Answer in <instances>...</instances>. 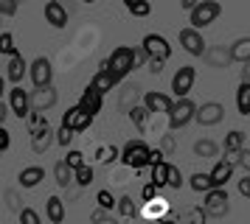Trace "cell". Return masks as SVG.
I'll return each instance as SVG.
<instances>
[{"mask_svg":"<svg viewBox=\"0 0 250 224\" xmlns=\"http://www.w3.org/2000/svg\"><path fill=\"white\" fill-rule=\"evenodd\" d=\"M163 146H166V151H171V146H174V143H171V137H169V134L163 137Z\"/></svg>","mask_w":250,"mask_h":224,"instance_id":"55","label":"cell"},{"mask_svg":"<svg viewBox=\"0 0 250 224\" xmlns=\"http://www.w3.org/2000/svg\"><path fill=\"white\" fill-rule=\"evenodd\" d=\"M242 65H245L242 67V81H250V59L248 62H242Z\"/></svg>","mask_w":250,"mask_h":224,"instance_id":"52","label":"cell"},{"mask_svg":"<svg viewBox=\"0 0 250 224\" xmlns=\"http://www.w3.org/2000/svg\"><path fill=\"white\" fill-rule=\"evenodd\" d=\"M12 146V134L6 132V126H0V151H6Z\"/></svg>","mask_w":250,"mask_h":224,"instance_id":"47","label":"cell"},{"mask_svg":"<svg viewBox=\"0 0 250 224\" xmlns=\"http://www.w3.org/2000/svg\"><path fill=\"white\" fill-rule=\"evenodd\" d=\"M141 48L146 51V56L149 59H169L171 56V45H169V39L166 37H160V34H146L144 37V42H141Z\"/></svg>","mask_w":250,"mask_h":224,"instance_id":"8","label":"cell"},{"mask_svg":"<svg viewBox=\"0 0 250 224\" xmlns=\"http://www.w3.org/2000/svg\"><path fill=\"white\" fill-rule=\"evenodd\" d=\"M17 219L23 224H40L42 219H40V213L37 210H31V207H20V213H17Z\"/></svg>","mask_w":250,"mask_h":224,"instance_id":"42","label":"cell"},{"mask_svg":"<svg viewBox=\"0 0 250 224\" xmlns=\"http://www.w3.org/2000/svg\"><path fill=\"white\" fill-rule=\"evenodd\" d=\"M62 160H65L73 171H76L79 166H84V154H82L79 149H70V146H68V151H65V157H62Z\"/></svg>","mask_w":250,"mask_h":224,"instance_id":"36","label":"cell"},{"mask_svg":"<svg viewBox=\"0 0 250 224\" xmlns=\"http://www.w3.org/2000/svg\"><path fill=\"white\" fill-rule=\"evenodd\" d=\"M248 174H250V171H248Z\"/></svg>","mask_w":250,"mask_h":224,"instance_id":"60","label":"cell"},{"mask_svg":"<svg viewBox=\"0 0 250 224\" xmlns=\"http://www.w3.org/2000/svg\"><path fill=\"white\" fill-rule=\"evenodd\" d=\"M121 163H124L126 168H135V171L146 168L149 166V146L144 143V140H129V143L121 149Z\"/></svg>","mask_w":250,"mask_h":224,"instance_id":"3","label":"cell"},{"mask_svg":"<svg viewBox=\"0 0 250 224\" xmlns=\"http://www.w3.org/2000/svg\"><path fill=\"white\" fill-rule=\"evenodd\" d=\"M6 205H9L14 213H20V199H17V193H14V190H6Z\"/></svg>","mask_w":250,"mask_h":224,"instance_id":"46","label":"cell"},{"mask_svg":"<svg viewBox=\"0 0 250 224\" xmlns=\"http://www.w3.org/2000/svg\"><path fill=\"white\" fill-rule=\"evenodd\" d=\"M9 110L17 115V118H28V112H31V95L25 93L20 84H14L12 90H9Z\"/></svg>","mask_w":250,"mask_h":224,"instance_id":"13","label":"cell"},{"mask_svg":"<svg viewBox=\"0 0 250 224\" xmlns=\"http://www.w3.org/2000/svg\"><path fill=\"white\" fill-rule=\"evenodd\" d=\"M225 118V107L219 104V101H205L203 107H197V112H194V121L200 123V126H216V123Z\"/></svg>","mask_w":250,"mask_h":224,"instance_id":"7","label":"cell"},{"mask_svg":"<svg viewBox=\"0 0 250 224\" xmlns=\"http://www.w3.org/2000/svg\"><path fill=\"white\" fill-rule=\"evenodd\" d=\"M197 3H200V0H180V6H183L186 11H191L194 6H197Z\"/></svg>","mask_w":250,"mask_h":224,"instance_id":"53","label":"cell"},{"mask_svg":"<svg viewBox=\"0 0 250 224\" xmlns=\"http://www.w3.org/2000/svg\"><path fill=\"white\" fill-rule=\"evenodd\" d=\"M0 154H3V151H0Z\"/></svg>","mask_w":250,"mask_h":224,"instance_id":"59","label":"cell"},{"mask_svg":"<svg viewBox=\"0 0 250 224\" xmlns=\"http://www.w3.org/2000/svg\"><path fill=\"white\" fill-rule=\"evenodd\" d=\"M236 110H239V115H250V81H242V84H239Z\"/></svg>","mask_w":250,"mask_h":224,"instance_id":"27","label":"cell"},{"mask_svg":"<svg viewBox=\"0 0 250 224\" xmlns=\"http://www.w3.org/2000/svg\"><path fill=\"white\" fill-rule=\"evenodd\" d=\"M228 51H230V62H248V59H250V37L236 39Z\"/></svg>","mask_w":250,"mask_h":224,"instance_id":"25","label":"cell"},{"mask_svg":"<svg viewBox=\"0 0 250 224\" xmlns=\"http://www.w3.org/2000/svg\"><path fill=\"white\" fill-rule=\"evenodd\" d=\"M166 213H169V202L158 193V196L146 199V207L138 210V216H144V219H160V216H166Z\"/></svg>","mask_w":250,"mask_h":224,"instance_id":"23","label":"cell"},{"mask_svg":"<svg viewBox=\"0 0 250 224\" xmlns=\"http://www.w3.org/2000/svg\"><path fill=\"white\" fill-rule=\"evenodd\" d=\"M0 101H3V76H0Z\"/></svg>","mask_w":250,"mask_h":224,"instance_id":"56","label":"cell"},{"mask_svg":"<svg viewBox=\"0 0 250 224\" xmlns=\"http://www.w3.org/2000/svg\"><path fill=\"white\" fill-rule=\"evenodd\" d=\"M146 59H149V56H146V51H144V48H135V65H144Z\"/></svg>","mask_w":250,"mask_h":224,"instance_id":"51","label":"cell"},{"mask_svg":"<svg viewBox=\"0 0 250 224\" xmlns=\"http://www.w3.org/2000/svg\"><path fill=\"white\" fill-rule=\"evenodd\" d=\"M149 168H152V179H149V182H155L158 188H166V179H169V163L160 160V163H155V166H149Z\"/></svg>","mask_w":250,"mask_h":224,"instance_id":"30","label":"cell"},{"mask_svg":"<svg viewBox=\"0 0 250 224\" xmlns=\"http://www.w3.org/2000/svg\"><path fill=\"white\" fill-rule=\"evenodd\" d=\"M51 143H57L54 140V129H51V123H37V126H31V149H34L37 154H45L48 149H51Z\"/></svg>","mask_w":250,"mask_h":224,"instance_id":"11","label":"cell"},{"mask_svg":"<svg viewBox=\"0 0 250 224\" xmlns=\"http://www.w3.org/2000/svg\"><path fill=\"white\" fill-rule=\"evenodd\" d=\"M45 20H48V25H54V28H65V25H68V9H65L59 0H48L45 3Z\"/></svg>","mask_w":250,"mask_h":224,"instance_id":"16","label":"cell"},{"mask_svg":"<svg viewBox=\"0 0 250 224\" xmlns=\"http://www.w3.org/2000/svg\"><path fill=\"white\" fill-rule=\"evenodd\" d=\"M219 11H222V6H219L216 0H200V3L188 11V14H191V25L203 31V28H208V25L219 17Z\"/></svg>","mask_w":250,"mask_h":224,"instance_id":"5","label":"cell"},{"mask_svg":"<svg viewBox=\"0 0 250 224\" xmlns=\"http://www.w3.org/2000/svg\"><path fill=\"white\" fill-rule=\"evenodd\" d=\"M144 104H146L149 112H169L171 95L169 93H160V90H149L146 95H144Z\"/></svg>","mask_w":250,"mask_h":224,"instance_id":"18","label":"cell"},{"mask_svg":"<svg viewBox=\"0 0 250 224\" xmlns=\"http://www.w3.org/2000/svg\"><path fill=\"white\" fill-rule=\"evenodd\" d=\"M59 101V93L51 84H45V87H37L34 93H31V110H51L54 104Z\"/></svg>","mask_w":250,"mask_h":224,"instance_id":"15","label":"cell"},{"mask_svg":"<svg viewBox=\"0 0 250 224\" xmlns=\"http://www.w3.org/2000/svg\"><path fill=\"white\" fill-rule=\"evenodd\" d=\"M115 207L121 213V219H138V202L132 196H121V199L115 202Z\"/></svg>","mask_w":250,"mask_h":224,"instance_id":"29","label":"cell"},{"mask_svg":"<svg viewBox=\"0 0 250 224\" xmlns=\"http://www.w3.org/2000/svg\"><path fill=\"white\" fill-rule=\"evenodd\" d=\"M84 3H93V0H84Z\"/></svg>","mask_w":250,"mask_h":224,"instance_id":"58","label":"cell"},{"mask_svg":"<svg viewBox=\"0 0 250 224\" xmlns=\"http://www.w3.org/2000/svg\"><path fill=\"white\" fill-rule=\"evenodd\" d=\"M115 157H121V149H115V146H102V149L96 151V163H102V166H110Z\"/></svg>","mask_w":250,"mask_h":224,"instance_id":"34","label":"cell"},{"mask_svg":"<svg viewBox=\"0 0 250 224\" xmlns=\"http://www.w3.org/2000/svg\"><path fill=\"white\" fill-rule=\"evenodd\" d=\"M245 146V132L242 129H233V132L225 134V140H222V149H225V154H233Z\"/></svg>","mask_w":250,"mask_h":224,"instance_id":"26","label":"cell"},{"mask_svg":"<svg viewBox=\"0 0 250 224\" xmlns=\"http://www.w3.org/2000/svg\"><path fill=\"white\" fill-rule=\"evenodd\" d=\"M216 151H219V146H216L214 140H208V137H203V140L194 143V154L197 157H216Z\"/></svg>","mask_w":250,"mask_h":224,"instance_id":"32","label":"cell"},{"mask_svg":"<svg viewBox=\"0 0 250 224\" xmlns=\"http://www.w3.org/2000/svg\"><path fill=\"white\" fill-rule=\"evenodd\" d=\"M124 3H126V6H132V3H138V0H124Z\"/></svg>","mask_w":250,"mask_h":224,"instance_id":"57","label":"cell"},{"mask_svg":"<svg viewBox=\"0 0 250 224\" xmlns=\"http://www.w3.org/2000/svg\"><path fill=\"white\" fill-rule=\"evenodd\" d=\"M160 160H166V151H160V149H149V166H155Z\"/></svg>","mask_w":250,"mask_h":224,"instance_id":"49","label":"cell"},{"mask_svg":"<svg viewBox=\"0 0 250 224\" xmlns=\"http://www.w3.org/2000/svg\"><path fill=\"white\" fill-rule=\"evenodd\" d=\"M188 185H191V190H197V193H205V190L211 188V177L203 174V171H197V174L188 177Z\"/></svg>","mask_w":250,"mask_h":224,"instance_id":"33","label":"cell"},{"mask_svg":"<svg viewBox=\"0 0 250 224\" xmlns=\"http://www.w3.org/2000/svg\"><path fill=\"white\" fill-rule=\"evenodd\" d=\"M45 216L51 224H62L65 222V202L59 196H48L45 199Z\"/></svg>","mask_w":250,"mask_h":224,"instance_id":"24","label":"cell"},{"mask_svg":"<svg viewBox=\"0 0 250 224\" xmlns=\"http://www.w3.org/2000/svg\"><path fill=\"white\" fill-rule=\"evenodd\" d=\"M6 115H9V112H6V104L0 101V126H3V121H6Z\"/></svg>","mask_w":250,"mask_h":224,"instance_id":"54","label":"cell"},{"mask_svg":"<svg viewBox=\"0 0 250 224\" xmlns=\"http://www.w3.org/2000/svg\"><path fill=\"white\" fill-rule=\"evenodd\" d=\"M205 62L211 67H216V70H222V67L230 65V51L228 48H222V45H214V48H205Z\"/></svg>","mask_w":250,"mask_h":224,"instance_id":"22","label":"cell"},{"mask_svg":"<svg viewBox=\"0 0 250 224\" xmlns=\"http://www.w3.org/2000/svg\"><path fill=\"white\" fill-rule=\"evenodd\" d=\"M104 65L110 67V73H113L118 81H121V78L129 76V73H132V67H135V48H126V45L115 48Z\"/></svg>","mask_w":250,"mask_h":224,"instance_id":"1","label":"cell"},{"mask_svg":"<svg viewBox=\"0 0 250 224\" xmlns=\"http://www.w3.org/2000/svg\"><path fill=\"white\" fill-rule=\"evenodd\" d=\"M230 160H233V166H242L245 171H250V149H239V151H233V154H228Z\"/></svg>","mask_w":250,"mask_h":224,"instance_id":"37","label":"cell"},{"mask_svg":"<svg viewBox=\"0 0 250 224\" xmlns=\"http://www.w3.org/2000/svg\"><path fill=\"white\" fill-rule=\"evenodd\" d=\"M177 39H180V45H183L186 54H191V56H203L205 54V39H203V34H200V28H194V25L180 28Z\"/></svg>","mask_w":250,"mask_h":224,"instance_id":"9","label":"cell"},{"mask_svg":"<svg viewBox=\"0 0 250 224\" xmlns=\"http://www.w3.org/2000/svg\"><path fill=\"white\" fill-rule=\"evenodd\" d=\"M0 54H6V56L17 54V45H14V37H12L9 31H3V34H0Z\"/></svg>","mask_w":250,"mask_h":224,"instance_id":"39","label":"cell"},{"mask_svg":"<svg viewBox=\"0 0 250 224\" xmlns=\"http://www.w3.org/2000/svg\"><path fill=\"white\" fill-rule=\"evenodd\" d=\"M42 179H45V168L42 166H28V168H23V171L17 174L20 188H37Z\"/></svg>","mask_w":250,"mask_h":224,"instance_id":"21","label":"cell"},{"mask_svg":"<svg viewBox=\"0 0 250 224\" xmlns=\"http://www.w3.org/2000/svg\"><path fill=\"white\" fill-rule=\"evenodd\" d=\"M163 65H166L163 59H149V73H152V76H158V73H163Z\"/></svg>","mask_w":250,"mask_h":224,"instance_id":"48","label":"cell"},{"mask_svg":"<svg viewBox=\"0 0 250 224\" xmlns=\"http://www.w3.org/2000/svg\"><path fill=\"white\" fill-rule=\"evenodd\" d=\"M6 78H9L12 84H20V81L25 78V59H23V54H20V51L9 56V65H6Z\"/></svg>","mask_w":250,"mask_h":224,"instance_id":"20","label":"cell"},{"mask_svg":"<svg viewBox=\"0 0 250 224\" xmlns=\"http://www.w3.org/2000/svg\"><path fill=\"white\" fill-rule=\"evenodd\" d=\"M73 134H76L73 129H68V126H59L57 132H54V140H57L59 146H65V149H68L70 140H73Z\"/></svg>","mask_w":250,"mask_h":224,"instance_id":"40","label":"cell"},{"mask_svg":"<svg viewBox=\"0 0 250 224\" xmlns=\"http://www.w3.org/2000/svg\"><path fill=\"white\" fill-rule=\"evenodd\" d=\"M194 112H197V104H194L188 95H183V98L171 101L169 107V129H183V126H188L194 121Z\"/></svg>","mask_w":250,"mask_h":224,"instance_id":"2","label":"cell"},{"mask_svg":"<svg viewBox=\"0 0 250 224\" xmlns=\"http://www.w3.org/2000/svg\"><path fill=\"white\" fill-rule=\"evenodd\" d=\"M17 6H20V0H0V14L3 17H14Z\"/></svg>","mask_w":250,"mask_h":224,"instance_id":"44","label":"cell"},{"mask_svg":"<svg viewBox=\"0 0 250 224\" xmlns=\"http://www.w3.org/2000/svg\"><path fill=\"white\" fill-rule=\"evenodd\" d=\"M93 118H96V115H90L87 110H82L79 104H76V107H70V110L62 115V126H68L73 132H84L93 123Z\"/></svg>","mask_w":250,"mask_h":224,"instance_id":"12","label":"cell"},{"mask_svg":"<svg viewBox=\"0 0 250 224\" xmlns=\"http://www.w3.org/2000/svg\"><path fill=\"white\" fill-rule=\"evenodd\" d=\"M166 185L174 188V190L183 188V174H180V168H177V166H169V179H166Z\"/></svg>","mask_w":250,"mask_h":224,"instance_id":"43","label":"cell"},{"mask_svg":"<svg viewBox=\"0 0 250 224\" xmlns=\"http://www.w3.org/2000/svg\"><path fill=\"white\" fill-rule=\"evenodd\" d=\"M233 160H228V154L222 157V160H216L214 168L208 171V177H211V188H225L228 179L233 177Z\"/></svg>","mask_w":250,"mask_h":224,"instance_id":"14","label":"cell"},{"mask_svg":"<svg viewBox=\"0 0 250 224\" xmlns=\"http://www.w3.org/2000/svg\"><path fill=\"white\" fill-rule=\"evenodd\" d=\"M239 193H242V196H248L250 199V174L245 179H239Z\"/></svg>","mask_w":250,"mask_h":224,"instance_id":"50","label":"cell"},{"mask_svg":"<svg viewBox=\"0 0 250 224\" xmlns=\"http://www.w3.org/2000/svg\"><path fill=\"white\" fill-rule=\"evenodd\" d=\"M126 9H129V14H132V17H149L152 6H149V0H138V3L126 6Z\"/></svg>","mask_w":250,"mask_h":224,"instance_id":"41","label":"cell"},{"mask_svg":"<svg viewBox=\"0 0 250 224\" xmlns=\"http://www.w3.org/2000/svg\"><path fill=\"white\" fill-rule=\"evenodd\" d=\"M79 107L82 110H87L90 115H99L104 107V95L99 93V90H93L90 84L84 87V93H82V98H79Z\"/></svg>","mask_w":250,"mask_h":224,"instance_id":"17","label":"cell"},{"mask_svg":"<svg viewBox=\"0 0 250 224\" xmlns=\"http://www.w3.org/2000/svg\"><path fill=\"white\" fill-rule=\"evenodd\" d=\"M149 115H152V112L146 110V104H135V107L129 110V121L135 123L138 129H144V126H146V121H149Z\"/></svg>","mask_w":250,"mask_h":224,"instance_id":"31","label":"cell"},{"mask_svg":"<svg viewBox=\"0 0 250 224\" xmlns=\"http://www.w3.org/2000/svg\"><path fill=\"white\" fill-rule=\"evenodd\" d=\"M115 84H118V78L110 73V67L107 65H102L99 70H96V76H93V81H90V87L93 90H99V93H110V90H115Z\"/></svg>","mask_w":250,"mask_h":224,"instance_id":"19","label":"cell"},{"mask_svg":"<svg viewBox=\"0 0 250 224\" xmlns=\"http://www.w3.org/2000/svg\"><path fill=\"white\" fill-rule=\"evenodd\" d=\"M28 76H31V84L34 87H45L54 81V65H51V59L48 56H37L31 67H28Z\"/></svg>","mask_w":250,"mask_h":224,"instance_id":"6","label":"cell"},{"mask_svg":"<svg viewBox=\"0 0 250 224\" xmlns=\"http://www.w3.org/2000/svg\"><path fill=\"white\" fill-rule=\"evenodd\" d=\"M194 78H197V70L191 65H183L174 76H171V93H174V98H183V95H188L194 87Z\"/></svg>","mask_w":250,"mask_h":224,"instance_id":"10","label":"cell"},{"mask_svg":"<svg viewBox=\"0 0 250 224\" xmlns=\"http://www.w3.org/2000/svg\"><path fill=\"white\" fill-rule=\"evenodd\" d=\"M158 193H160V188L155 182H149V185H144V190H141V199L146 202V199H152V196H158Z\"/></svg>","mask_w":250,"mask_h":224,"instance_id":"45","label":"cell"},{"mask_svg":"<svg viewBox=\"0 0 250 224\" xmlns=\"http://www.w3.org/2000/svg\"><path fill=\"white\" fill-rule=\"evenodd\" d=\"M96 202H99V207H104V210H115V196L107 188H102L96 193Z\"/></svg>","mask_w":250,"mask_h":224,"instance_id":"38","label":"cell"},{"mask_svg":"<svg viewBox=\"0 0 250 224\" xmlns=\"http://www.w3.org/2000/svg\"><path fill=\"white\" fill-rule=\"evenodd\" d=\"M54 179H57L62 188H68L70 182H73V168H70L65 160H59L57 166H54Z\"/></svg>","mask_w":250,"mask_h":224,"instance_id":"28","label":"cell"},{"mask_svg":"<svg viewBox=\"0 0 250 224\" xmlns=\"http://www.w3.org/2000/svg\"><path fill=\"white\" fill-rule=\"evenodd\" d=\"M205 216H214V219H222L230 210V199H228V190L222 188H208L205 190V202H203Z\"/></svg>","mask_w":250,"mask_h":224,"instance_id":"4","label":"cell"},{"mask_svg":"<svg viewBox=\"0 0 250 224\" xmlns=\"http://www.w3.org/2000/svg\"><path fill=\"white\" fill-rule=\"evenodd\" d=\"M73 182H76L79 188H87V185L93 182V168L87 166V163H84V166H79L76 171H73Z\"/></svg>","mask_w":250,"mask_h":224,"instance_id":"35","label":"cell"}]
</instances>
